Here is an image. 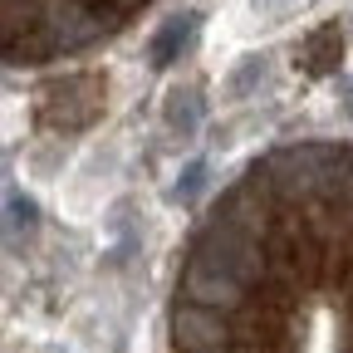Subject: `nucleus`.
Masks as SVG:
<instances>
[{"mask_svg":"<svg viewBox=\"0 0 353 353\" xmlns=\"http://www.w3.org/2000/svg\"><path fill=\"white\" fill-rule=\"evenodd\" d=\"M167 353H353V138L265 148L206 201Z\"/></svg>","mask_w":353,"mask_h":353,"instance_id":"f257e3e1","label":"nucleus"},{"mask_svg":"<svg viewBox=\"0 0 353 353\" xmlns=\"http://www.w3.org/2000/svg\"><path fill=\"white\" fill-rule=\"evenodd\" d=\"M157 0H0V54L10 69H50L118 39Z\"/></svg>","mask_w":353,"mask_h":353,"instance_id":"f03ea898","label":"nucleus"}]
</instances>
